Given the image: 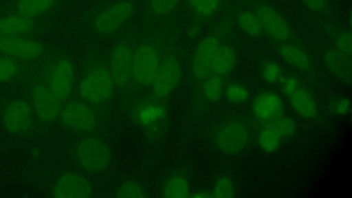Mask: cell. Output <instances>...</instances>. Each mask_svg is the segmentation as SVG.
Masks as SVG:
<instances>
[{"label":"cell","instance_id":"obj_25","mask_svg":"<svg viewBox=\"0 0 352 198\" xmlns=\"http://www.w3.org/2000/svg\"><path fill=\"white\" fill-rule=\"evenodd\" d=\"M202 91L205 97L210 101L218 100L225 91V83L221 76L214 75L204 79Z\"/></svg>","mask_w":352,"mask_h":198},{"label":"cell","instance_id":"obj_10","mask_svg":"<svg viewBox=\"0 0 352 198\" xmlns=\"http://www.w3.org/2000/svg\"><path fill=\"white\" fill-rule=\"evenodd\" d=\"M181 76V69L177 58L166 55L160 65L152 83L154 93L159 97L168 96L177 87Z\"/></svg>","mask_w":352,"mask_h":198},{"label":"cell","instance_id":"obj_29","mask_svg":"<svg viewBox=\"0 0 352 198\" xmlns=\"http://www.w3.org/2000/svg\"><path fill=\"white\" fill-rule=\"evenodd\" d=\"M18 72L19 67L11 57H0V82H6L12 80Z\"/></svg>","mask_w":352,"mask_h":198},{"label":"cell","instance_id":"obj_12","mask_svg":"<svg viewBox=\"0 0 352 198\" xmlns=\"http://www.w3.org/2000/svg\"><path fill=\"white\" fill-rule=\"evenodd\" d=\"M91 185L84 175L75 172L62 175L56 182L54 195L61 198H84L91 195Z\"/></svg>","mask_w":352,"mask_h":198},{"label":"cell","instance_id":"obj_23","mask_svg":"<svg viewBox=\"0 0 352 198\" xmlns=\"http://www.w3.org/2000/svg\"><path fill=\"white\" fill-rule=\"evenodd\" d=\"M283 139L281 133L272 121L262 127L258 135L259 146L268 153L276 151Z\"/></svg>","mask_w":352,"mask_h":198},{"label":"cell","instance_id":"obj_16","mask_svg":"<svg viewBox=\"0 0 352 198\" xmlns=\"http://www.w3.org/2000/svg\"><path fill=\"white\" fill-rule=\"evenodd\" d=\"M252 108L258 120L263 122L272 121L282 115L283 102L276 93L264 91L256 96Z\"/></svg>","mask_w":352,"mask_h":198},{"label":"cell","instance_id":"obj_8","mask_svg":"<svg viewBox=\"0 0 352 198\" xmlns=\"http://www.w3.org/2000/svg\"><path fill=\"white\" fill-rule=\"evenodd\" d=\"M133 50L125 42L116 45L111 54L109 71L115 85L125 87L132 77Z\"/></svg>","mask_w":352,"mask_h":198},{"label":"cell","instance_id":"obj_18","mask_svg":"<svg viewBox=\"0 0 352 198\" xmlns=\"http://www.w3.org/2000/svg\"><path fill=\"white\" fill-rule=\"evenodd\" d=\"M295 111L305 118H312L317 113V106L311 94L302 85L287 96Z\"/></svg>","mask_w":352,"mask_h":198},{"label":"cell","instance_id":"obj_6","mask_svg":"<svg viewBox=\"0 0 352 198\" xmlns=\"http://www.w3.org/2000/svg\"><path fill=\"white\" fill-rule=\"evenodd\" d=\"M74 78L72 63L67 58H58L51 64L47 87L57 98L63 100L72 91Z\"/></svg>","mask_w":352,"mask_h":198},{"label":"cell","instance_id":"obj_19","mask_svg":"<svg viewBox=\"0 0 352 198\" xmlns=\"http://www.w3.org/2000/svg\"><path fill=\"white\" fill-rule=\"evenodd\" d=\"M324 60L329 69L340 80H351V64L349 56L338 50L331 49L326 52Z\"/></svg>","mask_w":352,"mask_h":198},{"label":"cell","instance_id":"obj_31","mask_svg":"<svg viewBox=\"0 0 352 198\" xmlns=\"http://www.w3.org/2000/svg\"><path fill=\"white\" fill-rule=\"evenodd\" d=\"M180 0H148L150 10L158 16H164L171 12Z\"/></svg>","mask_w":352,"mask_h":198},{"label":"cell","instance_id":"obj_1","mask_svg":"<svg viewBox=\"0 0 352 198\" xmlns=\"http://www.w3.org/2000/svg\"><path fill=\"white\" fill-rule=\"evenodd\" d=\"M114 85L109 69L97 67L90 70L80 80L78 91L86 102L101 104L111 98Z\"/></svg>","mask_w":352,"mask_h":198},{"label":"cell","instance_id":"obj_24","mask_svg":"<svg viewBox=\"0 0 352 198\" xmlns=\"http://www.w3.org/2000/svg\"><path fill=\"white\" fill-rule=\"evenodd\" d=\"M189 185L187 180L180 175L170 178L166 183L163 194L167 198H184L189 196Z\"/></svg>","mask_w":352,"mask_h":198},{"label":"cell","instance_id":"obj_14","mask_svg":"<svg viewBox=\"0 0 352 198\" xmlns=\"http://www.w3.org/2000/svg\"><path fill=\"white\" fill-rule=\"evenodd\" d=\"M3 121L5 128L12 133H23L30 129L32 123V109L23 100L12 102L6 109Z\"/></svg>","mask_w":352,"mask_h":198},{"label":"cell","instance_id":"obj_27","mask_svg":"<svg viewBox=\"0 0 352 198\" xmlns=\"http://www.w3.org/2000/svg\"><path fill=\"white\" fill-rule=\"evenodd\" d=\"M192 11L199 16L213 14L220 5V0H186Z\"/></svg>","mask_w":352,"mask_h":198},{"label":"cell","instance_id":"obj_38","mask_svg":"<svg viewBox=\"0 0 352 198\" xmlns=\"http://www.w3.org/2000/svg\"><path fill=\"white\" fill-rule=\"evenodd\" d=\"M161 109H157L156 108H148L144 109L141 113V116L142 117L143 122H151L154 119L159 118L160 115Z\"/></svg>","mask_w":352,"mask_h":198},{"label":"cell","instance_id":"obj_20","mask_svg":"<svg viewBox=\"0 0 352 198\" xmlns=\"http://www.w3.org/2000/svg\"><path fill=\"white\" fill-rule=\"evenodd\" d=\"M58 0H16V12L30 19H34L51 11L57 4Z\"/></svg>","mask_w":352,"mask_h":198},{"label":"cell","instance_id":"obj_4","mask_svg":"<svg viewBox=\"0 0 352 198\" xmlns=\"http://www.w3.org/2000/svg\"><path fill=\"white\" fill-rule=\"evenodd\" d=\"M134 10V5L131 1H117L103 9L96 16L94 19V27L101 34H111L131 19Z\"/></svg>","mask_w":352,"mask_h":198},{"label":"cell","instance_id":"obj_26","mask_svg":"<svg viewBox=\"0 0 352 198\" xmlns=\"http://www.w3.org/2000/svg\"><path fill=\"white\" fill-rule=\"evenodd\" d=\"M236 19L240 28L249 35L258 36L263 30L256 14L250 12H240L237 14Z\"/></svg>","mask_w":352,"mask_h":198},{"label":"cell","instance_id":"obj_5","mask_svg":"<svg viewBox=\"0 0 352 198\" xmlns=\"http://www.w3.org/2000/svg\"><path fill=\"white\" fill-rule=\"evenodd\" d=\"M250 140L246 126L238 121L223 124L215 135L217 148L225 154L234 155L244 150Z\"/></svg>","mask_w":352,"mask_h":198},{"label":"cell","instance_id":"obj_21","mask_svg":"<svg viewBox=\"0 0 352 198\" xmlns=\"http://www.w3.org/2000/svg\"><path fill=\"white\" fill-rule=\"evenodd\" d=\"M236 54L228 45H219L211 64V71L217 76H223L232 71L236 64Z\"/></svg>","mask_w":352,"mask_h":198},{"label":"cell","instance_id":"obj_33","mask_svg":"<svg viewBox=\"0 0 352 198\" xmlns=\"http://www.w3.org/2000/svg\"><path fill=\"white\" fill-rule=\"evenodd\" d=\"M262 76L267 83L275 84L281 79L282 71L277 63L270 61L263 65Z\"/></svg>","mask_w":352,"mask_h":198},{"label":"cell","instance_id":"obj_35","mask_svg":"<svg viewBox=\"0 0 352 198\" xmlns=\"http://www.w3.org/2000/svg\"><path fill=\"white\" fill-rule=\"evenodd\" d=\"M337 50L351 57L352 51V40L351 32L346 31L340 34L336 39Z\"/></svg>","mask_w":352,"mask_h":198},{"label":"cell","instance_id":"obj_17","mask_svg":"<svg viewBox=\"0 0 352 198\" xmlns=\"http://www.w3.org/2000/svg\"><path fill=\"white\" fill-rule=\"evenodd\" d=\"M35 28L33 19L17 13L0 17V38L26 36Z\"/></svg>","mask_w":352,"mask_h":198},{"label":"cell","instance_id":"obj_32","mask_svg":"<svg viewBox=\"0 0 352 198\" xmlns=\"http://www.w3.org/2000/svg\"><path fill=\"white\" fill-rule=\"evenodd\" d=\"M118 197L142 198L145 196L143 188L138 183L129 181L122 184L117 192Z\"/></svg>","mask_w":352,"mask_h":198},{"label":"cell","instance_id":"obj_22","mask_svg":"<svg viewBox=\"0 0 352 198\" xmlns=\"http://www.w3.org/2000/svg\"><path fill=\"white\" fill-rule=\"evenodd\" d=\"M280 56L288 64L300 69H309L311 66V59L307 53L301 47L285 44L279 47Z\"/></svg>","mask_w":352,"mask_h":198},{"label":"cell","instance_id":"obj_9","mask_svg":"<svg viewBox=\"0 0 352 198\" xmlns=\"http://www.w3.org/2000/svg\"><path fill=\"white\" fill-rule=\"evenodd\" d=\"M45 52L43 44L25 36L0 38V53L23 60H34L41 57Z\"/></svg>","mask_w":352,"mask_h":198},{"label":"cell","instance_id":"obj_36","mask_svg":"<svg viewBox=\"0 0 352 198\" xmlns=\"http://www.w3.org/2000/svg\"><path fill=\"white\" fill-rule=\"evenodd\" d=\"M300 85L299 80L293 76L287 77L283 80L281 85V89L283 94L287 96L294 90H296Z\"/></svg>","mask_w":352,"mask_h":198},{"label":"cell","instance_id":"obj_11","mask_svg":"<svg viewBox=\"0 0 352 198\" xmlns=\"http://www.w3.org/2000/svg\"><path fill=\"white\" fill-rule=\"evenodd\" d=\"M32 103L36 116L42 122H52L60 115V100L47 86L42 84L34 86L32 91Z\"/></svg>","mask_w":352,"mask_h":198},{"label":"cell","instance_id":"obj_2","mask_svg":"<svg viewBox=\"0 0 352 198\" xmlns=\"http://www.w3.org/2000/svg\"><path fill=\"white\" fill-rule=\"evenodd\" d=\"M76 157L81 167L91 173L104 170L111 161V152L107 145L95 137L81 140L76 148Z\"/></svg>","mask_w":352,"mask_h":198},{"label":"cell","instance_id":"obj_34","mask_svg":"<svg viewBox=\"0 0 352 198\" xmlns=\"http://www.w3.org/2000/svg\"><path fill=\"white\" fill-rule=\"evenodd\" d=\"M277 127L283 138L292 136L296 131V124L294 120L285 116H280L272 120Z\"/></svg>","mask_w":352,"mask_h":198},{"label":"cell","instance_id":"obj_37","mask_svg":"<svg viewBox=\"0 0 352 198\" xmlns=\"http://www.w3.org/2000/svg\"><path fill=\"white\" fill-rule=\"evenodd\" d=\"M350 100L346 97H343L338 100L333 105L335 112L340 116L347 114L350 110Z\"/></svg>","mask_w":352,"mask_h":198},{"label":"cell","instance_id":"obj_13","mask_svg":"<svg viewBox=\"0 0 352 198\" xmlns=\"http://www.w3.org/2000/svg\"><path fill=\"white\" fill-rule=\"evenodd\" d=\"M217 38L212 36L204 37L197 45L191 59L192 76L197 80H204L211 72V64L219 47Z\"/></svg>","mask_w":352,"mask_h":198},{"label":"cell","instance_id":"obj_40","mask_svg":"<svg viewBox=\"0 0 352 198\" xmlns=\"http://www.w3.org/2000/svg\"><path fill=\"white\" fill-rule=\"evenodd\" d=\"M192 197H204V198H208V197H213L212 193H208L206 192H199L194 194L192 195Z\"/></svg>","mask_w":352,"mask_h":198},{"label":"cell","instance_id":"obj_3","mask_svg":"<svg viewBox=\"0 0 352 198\" xmlns=\"http://www.w3.org/2000/svg\"><path fill=\"white\" fill-rule=\"evenodd\" d=\"M157 51L153 45H138L133 54L132 77L140 85H151L160 65Z\"/></svg>","mask_w":352,"mask_h":198},{"label":"cell","instance_id":"obj_30","mask_svg":"<svg viewBox=\"0 0 352 198\" xmlns=\"http://www.w3.org/2000/svg\"><path fill=\"white\" fill-rule=\"evenodd\" d=\"M226 96L230 102L242 103L249 98V91L243 85L239 83H232L226 88Z\"/></svg>","mask_w":352,"mask_h":198},{"label":"cell","instance_id":"obj_28","mask_svg":"<svg viewBox=\"0 0 352 198\" xmlns=\"http://www.w3.org/2000/svg\"><path fill=\"white\" fill-rule=\"evenodd\" d=\"M211 193L213 197H234L235 196L234 186L230 178L221 177L215 182Z\"/></svg>","mask_w":352,"mask_h":198},{"label":"cell","instance_id":"obj_39","mask_svg":"<svg viewBox=\"0 0 352 198\" xmlns=\"http://www.w3.org/2000/svg\"><path fill=\"white\" fill-rule=\"evenodd\" d=\"M303 2L311 10L320 12L325 9L327 6L326 0H302Z\"/></svg>","mask_w":352,"mask_h":198},{"label":"cell","instance_id":"obj_7","mask_svg":"<svg viewBox=\"0 0 352 198\" xmlns=\"http://www.w3.org/2000/svg\"><path fill=\"white\" fill-rule=\"evenodd\" d=\"M59 117L65 126L80 132L92 130L97 122L94 111L87 104L78 101L69 102L61 107Z\"/></svg>","mask_w":352,"mask_h":198},{"label":"cell","instance_id":"obj_15","mask_svg":"<svg viewBox=\"0 0 352 198\" xmlns=\"http://www.w3.org/2000/svg\"><path fill=\"white\" fill-rule=\"evenodd\" d=\"M263 30L272 38L278 41H285L292 35L290 27L283 16L274 8L258 6L255 12Z\"/></svg>","mask_w":352,"mask_h":198}]
</instances>
